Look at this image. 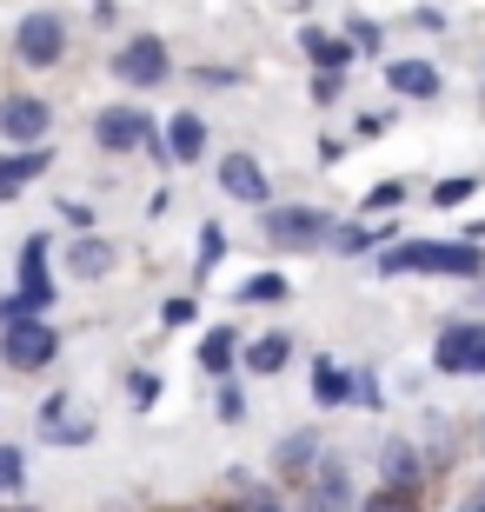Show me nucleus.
Wrapping results in <instances>:
<instances>
[{
  "instance_id": "11",
  "label": "nucleus",
  "mask_w": 485,
  "mask_h": 512,
  "mask_svg": "<svg viewBox=\"0 0 485 512\" xmlns=\"http://www.w3.org/2000/svg\"><path fill=\"white\" fill-rule=\"evenodd\" d=\"M213 180H220V193L240 200V207H273V180H266V167L253 153H226L220 167H213Z\"/></svg>"
},
{
  "instance_id": "13",
  "label": "nucleus",
  "mask_w": 485,
  "mask_h": 512,
  "mask_svg": "<svg viewBox=\"0 0 485 512\" xmlns=\"http://www.w3.org/2000/svg\"><path fill=\"white\" fill-rule=\"evenodd\" d=\"M379 479H386V493H419V479H426V459H419V446L392 433L386 446H379Z\"/></svg>"
},
{
  "instance_id": "17",
  "label": "nucleus",
  "mask_w": 485,
  "mask_h": 512,
  "mask_svg": "<svg viewBox=\"0 0 485 512\" xmlns=\"http://www.w3.org/2000/svg\"><path fill=\"white\" fill-rule=\"evenodd\" d=\"M299 54H306V60H313V67H319V74H346V67H353V40H346V34H319V27H299Z\"/></svg>"
},
{
  "instance_id": "8",
  "label": "nucleus",
  "mask_w": 485,
  "mask_h": 512,
  "mask_svg": "<svg viewBox=\"0 0 485 512\" xmlns=\"http://www.w3.org/2000/svg\"><path fill=\"white\" fill-rule=\"evenodd\" d=\"M432 366L439 373H452V380H479L485 373V320H459L439 333V346H432Z\"/></svg>"
},
{
  "instance_id": "35",
  "label": "nucleus",
  "mask_w": 485,
  "mask_h": 512,
  "mask_svg": "<svg viewBox=\"0 0 485 512\" xmlns=\"http://www.w3.org/2000/svg\"><path fill=\"white\" fill-rule=\"evenodd\" d=\"M346 40H359V47H379V27H373V20H353V27H346Z\"/></svg>"
},
{
  "instance_id": "41",
  "label": "nucleus",
  "mask_w": 485,
  "mask_h": 512,
  "mask_svg": "<svg viewBox=\"0 0 485 512\" xmlns=\"http://www.w3.org/2000/svg\"><path fill=\"white\" fill-rule=\"evenodd\" d=\"M479 439H485V426H479Z\"/></svg>"
},
{
  "instance_id": "19",
  "label": "nucleus",
  "mask_w": 485,
  "mask_h": 512,
  "mask_svg": "<svg viewBox=\"0 0 485 512\" xmlns=\"http://www.w3.org/2000/svg\"><path fill=\"white\" fill-rule=\"evenodd\" d=\"M313 399H319V406H346V399H359V373H353V366H339L333 353H319V360H313Z\"/></svg>"
},
{
  "instance_id": "27",
  "label": "nucleus",
  "mask_w": 485,
  "mask_h": 512,
  "mask_svg": "<svg viewBox=\"0 0 485 512\" xmlns=\"http://www.w3.org/2000/svg\"><path fill=\"white\" fill-rule=\"evenodd\" d=\"M220 253H226V233L220 227H200V266H193V273H213V266H220Z\"/></svg>"
},
{
  "instance_id": "23",
  "label": "nucleus",
  "mask_w": 485,
  "mask_h": 512,
  "mask_svg": "<svg viewBox=\"0 0 485 512\" xmlns=\"http://www.w3.org/2000/svg\"><path fill=\"white\" fill-rule=\"evenodd\" d=\"M94 433H100V426H94L87 413H67L60 426H47L40 439H47V446H94Z\"/></svg>"
},
{
  "instance_id": "14",
  "label": "nucleus",
  "mask_w": 485,
  "mask_h": 512,
  "mask_svg": "<svg viewBox=\"0 0 485 512\" xmlns=\"http://www.w3.org/2000/svg\"><path fill=\"white\" fill-rule=\"evenodd\" d=\"M47 167H54V147H7L0 153V200H20Z\"/></svg>"
},
{
  "instance_id": "26",
  "label": "nucleus",
  "mask_w": 485,
  "mask_h": 512,
  "mask_svg": "<svg viewBox=\"0 0 485 512\" xmlns=\"http://www.w3.org/2000/svg\"><path fill=\"white\" fill-rule=\"evenodd\" d=\"M472 187H479V180H439V187H432V207H439V213H446V207H466Z\"/></svg>"
},
{
  "instance_id": "39",
  "label": "nucleus",
  "mask_w": 485,
  "mask_h": 512,
  "mask_svg": "<svg viewBox=\"0 0 485 512\" xmlns=\"http://www.w3.org/2000/svg\"><path fill=\"white\" fill-rule=\"evenodd\" d=\"M280 7H293V14H306V7H313V0H280Z\"/></svg>"
},
{
  "instance_id": "28",
  "label": "nucleus",
  "mask_w": 485,
  "mask_h": 512,
  "mask_svg": "<svg viewBox=\"0 0 485 512\" xmlns=\"http://www.w3.org/2000/svg\"><path fill=\"white\" fill-rule=\"evenodd\" d=\"M60 220H67V227H74V240H80V233H94V207H87V200H60Z\"/></svg>"
},
{
  "instance_id": "4",
  "label": "nucleus",
  "mask_w": 485,
  "mask_h": 512,
  "mask_svg": "<svg viewBox=\"0 0 485 512\" xmlns=\"http://www.w3.org/2000/svg\"><path fill=\"white\" fill-rule=\"evenodd\" d=\"M113 80L120 87H133V94H147V87H160V80H173V54H167V40L160 34H133L120 54L107 60Z\"/></svg>"
},
{
  "instance_id": "38",
  "label": "nucleus",
  "mask_w": 485,
  "mask_h": 512,
  "mask_svg": "<svg viewBox=\"0 0 485 512\" xmlns=\"http://www.w3.org/2000/svg\"><path fill=\"white\" fill-rule=\"evenodd\" d=\"M459 512H485V486H479V493H472V499H466V506H459Z\"/></svg>"
},
{
  "instance_id": "37",
  "label": "nucleus",
  "mask_w": 485,
  "mask_h": 512,
  "mask_svg": "<svg viewBox=\"0 0 485 512\" xmlns=\"http://www.w3.org/2000/svg\"><path fill=\"white\" fill-rule=\"evenodd\" d=\"M193 80H213V87H226V80H240L233 67H193Z\"/></svg>"
},
{
  "instance_id": "21",
  "label": "nucleus",
  "mask_w": 485,
  "mask_h": 512,
  "mask_svg": "<svg viewBox=\"0 0 485 512\" xmlns=\"http://www.w3.org/2000/svg\"><path fill=\"white\" fill-rule=\"evenodd\" d=\"M233 360H240V326H213V333L200 340V373L206 380H226Z\"/></svg>"
},
{
  "instance_id": "25",
  "label": "nucleus",
  "mask_w": 485,
  "mask_h": 512,
  "mask_svg": "<svg viewBox=\"0 0 485 512\" xmlns=\"http://www.w3.org/2000/svg\"><path fill=\"white\" fill-rule=\"evenodd\" d=\"M127 399L140 406V413H147L153 399H160V373H147V366H133V373H127Z\"/></svg>"
},
{
  "instance_id": "33",
  "label": "nucleus",
  "mask_w": 485,
  "mask_h": 512,
  "mask_svg": "<svg viewBox=\"0 0 485 512\" xmlns=\"http://www.w3.org/2000/svg\"><path fill=\"white\" fill-rule=\"evenodd\" d=\"M20 320H34V313H27V300H20V293H0V333H7V326H20Z\"/></svg>"
},
{
  "instance_id": "16",
  "label": "nucleus",
  "mask_w": 485,
  "mask_h": 512,
  "mask_svg": "<svg viewBox=\"0 0 485 512\" xmlns=\"http://www.w3.org/2000/svg\"><path fill=\"white\" fill-rule=\"evenodd\" d=\"M160 140H167V167H193V160L206 153V120L193 114V107H180V114L167 120V133H160Z\"/></svg>"
},
{
  "instance_id": "32",
  "label": "nucleus",
  "mask_w": 485,
  "mask_h": 512,
  "mask_svg": "<svg viewBox=\"0 0 485 512\" xmlns=\"http://www.w3.org/2000/svg\"><path fill=\"white\" fill-rule=\"evenodd\" d=\"M399 200H406V187H399V180H386V187L366 193V213H386V207H399Z\"/></svg>"
},
{
  "instance_id": "5",
  "label": "nucleus",
  "mask_w": 485,
  "mask_h": 512,
  "mask_svg": "<svg viewBox=\"0 0 485 512\" xmlns=\"http://www.w3.org/2000/svg\"><path fill=\"white\" fill-rule=\"evenodd\" d=\"M14 293L27 300V313H34V320H47V313H54L60 286H54V273H47V233H27V240H20V260H14Z\"/></svg>"
},
{
  "instance_id": "15",
  "label": "nucleus",
  "mask_w": 485,
  "mask_h": 512,
  "mask_svg": "<svg viewBox=\"0 0 485 512\" xmlns=\"http://www.w3.org/2000/svg\"><path fill=\"white\" fill-rule=\"evenodd\" d=\"M386 87L406 94V100H439L446 94V80H439L432 60H386Z\"/></svg>"
},
{
  "instance_id": "6",
  "label": "nucleus",
  "mask_w": 485,
  "mask_h": 512,
  "mask_svg": "<svg viewBox=\"0 0 485 512\" xmlns=\"http://www.w3.org/2000/svg\"><path fill=\"white\" fill-rule=\"evenodd\" d=\"M260 233L273 240V247L299 253V247L333 240V213H326V207H273V213H260Z\"/></svg>"
},
{
  "instance_id": "40",
  "label": "nucleus",
  "mask_w": 485,
  "mask_h": 512,
  "mask_svg": "<svg viewBox=\"0 0 485 512\" xmlns=\"http://www.w3.org/2000/svg\"><path fill=\"white\" fill-rule=\"evenodd\" d=\"M187 512H220V506H187Z\"/></svg>"
},
{
  "instance_id": "1",
  "label": "nucleus",
  "mask_w": 485,
  "mask_h": 512,
  "mask_svg": "<svg viewBox=\"0 0 485 512\" xmlns=\"http://www.w3.org/2000/svg\"><path fill=\"white\" fill-rule=\"evenodd\" d=\"M485 253L472 240H399L379 253L373 273H446V280H479Z\"/></svg>"
},
{
  "instance_id": "18",
  "label": "nucleus",
  "mask_w": 485,
  "mask_h": 512,
  "mask_svg": "<svg viewBox=\"0 0 485 512\" xmlns=\"http://www.w3.org/2000/svg\"><path fill=\"white\" fill-rule=\"evenodd\" d=\"M286 360H293V333H286V326H273V333H260V340L240 346V366H246V373H260V380H273Z\"/></svg>"
},
{
  "instance_id": "24",
  "label": "nucleus",
  "mask_w": 485,
  "mask_h": 512,
  "mask_svg": "<svg viewBox=\"0 0 485 512\" xmlns=\"http://www.w3.org/2000/svg\"><path fill=\"white\" fill-rule=\"evenodd\" d=\"M286 300V273H253V280H240V306H273Z\"/></svg>"
},
{
  "instance_id": "10",
  "label": "nucleus",
  "mask_w": 485,
  "mask_h": 512,
  "mask_svg": "<svg viewBox=\"0 0 485 512\" xmlns=\"http://www.w3.org/2000/svg\"><path fill=\"white\" fill-rule=\"evenodd\" d=\"M293 512H353V473H346V459L319 453V466H313V479L299 486Z\"/></svg>"
},
{
  "instance_id": "30",
  "label": "nucleus",
  "mask_w": 485,
  "mask_h": 512,
  "mask_svg": "<svg viewBox=\"0 0 485 512\" xmlns=\"http://www.w3.org/2000/svg\"><path fill=\"white\" fill-rule=\"evenodd\" d=\"M193 320H200V306H193L187 293H173V300L160 306V326H193Z\"/></svg>"
},
{
  "instance_id": "20",
  "label": "nucleus",
  "mask_w": 485,
  "mask_h": 512,
  "mask_svg": "<svg viewBox=\"0 0 485 512\" xmlns=\"http://www.w3.org/2000/svg\"><path fill=\"white\" fill-rule=\"evenodd\" d=\"M67 273H74V280H107V273H113V240L80 233L74 247H67Z\"/></svg>"
},
{
  "instance_id": "29",
  "label": "nucleus",
  "mask_w": 485,
  "mask_h": 512,
  "mask_svg": "<svg viewBox=\"0 0 485 512\" xmlns=\"http://www.w3.org/2000/svg\"><path fill=\"white\" fill-rule=\"evenodd\" d=\"M359 512H419V499H412V493H386V486H379Z\"/></svg>"
},
{
  "instance_id": "9",
  "label": "nucleus",
  "mask_w": 485,
  "mask_h": 512,
  "mask_svg": "<svg viewBox=\"0 0 485 512\" xmlns=\"http://www.w3.org/2000/svg\"><path fill=\"white\" fill-rule=\"evenodd\" d=\"M153 114L147 107H100L94 114V147L100 153H147Z\"/></svg>"
},
{
  "instance_id": "2",
  "label": "nucleus",
  "mask_w": 485,
  "mask_h": 512,
  "mask_svg": "<svg viewBox=\"0 0 485 512\" xmlns=\"http://www.w3.org/2000/svg\"><path fill=\"white\" fill-rule=\"evenodd\" d=\"M14 60H20V67H34V74L60 67V60H67V20H60L54 7L20 14V20H14Z\"/></svg>"
},
{
  "instance_id": "36",
  "label": "nucleus",
  "mask_w": 485,
  "mask_h": 512,
  "mask_svg": "<svg viewBox=\"0 0 485 512\" xmlns=\"http://www.w3.org/2000/svg\"><path fill=\"white\" fill-rule=\"evenodd\" d=\"M333 94H339V80H333V74H319V80H313V100H319V107H333Z\"/></svg>"
},
{
  "instance_id": "31",
  "label": "nucleus",
  "mask_w": 485,
  "mask_h": 512,
  "mask_svg": "<svg viewBox=\"0 0 485 512\" xmlns=\"http://www.w3.org/2000/svg\"><path fill=\"white\" fill-rule=\"evenodd\" d=\"M213 406H220L226 426H240V419H246V393H240V386H220V399H213Z\"/></svg>"
},
{
  "instance_id": "22",
  "label": "nucleus",
  "mask_w": 485,
  "mask_h": 512,
  "mask_svg": "<svg viewBox=\"0 0 485 512\" xmlns=\"http://www.w3.org/2000/svg\"><path fill=\"white\" fill-rule=\"evenodd\" d=\"M20 493H27V453L0 446V506H20Z\"/></svg>"
},
{
  "instance_id": "12",
  "label": "nucleus",
  "mask_w": 485,
  "mask_h": 512,
  "mask_svg": "<svg viewBox=\"0 0 485 512\" xmlns=\"http://www.w3.org/2000/svg\"><path fill=\"white\" fill-rule=\"evenodd\" d=\"M313 466H319V433H313V426H299V433H286L280 446H273V473H280L293 493L313 479Z\"/></svg>"
},
{
  "instance_id": "7",
  "label": "nucleus",
  "mask_w": 485,
  "mask_h": 512,
  "mask_svg": "<svg viewBox=\"0 0 485 512\" xmlns=\"http://www.w3.org/2000/svg\"><path fill=\"white\" fill-rule=\"evenodd\" d=\"M47 133H54L47 94H7L0 100V147H47Z\"/></svg>"
},
{
  "instance_id": "3",
  "label": "nucleus",
  "mask_w": 485,
  "mask_h": 512,
  "mask_svg": "<svg viewBox=\"0 0 485 512\" xmlns=\"http://www.w3.org/2000/svg\"><path fill=\"white\" fill-rule=\"evenodd\" d=\"M60 360V326L54 320H20L0 333V366L7 373H47Z\"/></svg>"
},
{
  "instance_id": "34",
  "label": "nucleus",
  "mask_w": 485,
  "mask_h": 512,
  "mask_svg": "<svg viewBox=\"0 0 485 512\" xmlns=\"http://www.w3.org/2000/svg\"><path fill=\"white\" fill-rule=\"evenodd\" d=\"M34 419H40V433H47V426H60V419H67V393H47Z\"/></svg>"
}]
</instances>
